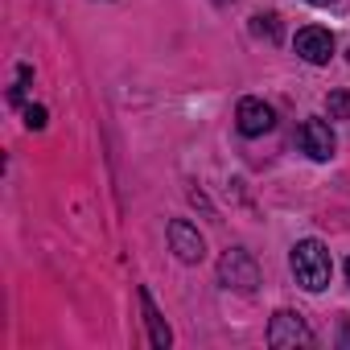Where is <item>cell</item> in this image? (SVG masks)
I'll use <instances>...</instances> for the list:
<instances>
[{"instance_id":"obj_13","label":"cell","mask_w":350,"mask_h":350,"mask_svg":"<svg viewBox=\"0 0 350 350\" xmlns=\"http://www.w3.org/2000/svg\"><path fill=\"white\" fill-rule=\"evenodd\" d=\"M309 5H334V0H309Z\"/></svg>"},{"instance_id":"obj_1","label":"cell","mask_w":350,"mask_h":350,"mask_svg":"<svg viewBox=\"0 0 350 350\" xmlns=\"http://www.w3.org/2000/svg\"><path fill=\"white\" fill-rule=\"evenodd\" d=\"M329 272H334V264H329L325 243H317V239H301V243L293 247V276H297L301 288L321 293V288L329 284Z\"/></svg>"},{"instance_id":"obj_10","label":"cell","mask_w":350,"mask_h":350,"mask_svg":"<svg viewBox=\"0 0 350 350\" xmlns=\"http://www.w3.org/2000/svg\"><path fill=\"white\" fill-rule=\"evenodd\" d=\"M25 128H29V132H42V128H46V107H38V103L25 107Z\"/></svg>"},{"instance_id":"obj_12","label":"cell","mask_w":350,"mask_h":350,"mask_svg":"<svg viewBox=\"0 0 350 350\" xmlns=\"http://www.w3.org/2000/svg\"><path fill=\"white\" fill-rule=\"evenodd\" d=\"M256 33H268V38H276V17H256Z\"/></svg>"},{"instance_id":"obj_6","label":"cell","mask_w":350,"mask_h":350,"mask_svg":"<svg viewBox=\"0 0 350 350\" xmlns=\"http://www.w3.org/2000/svg\"><path fill=\"white\" fill-rule=\"evenodd\" d=\"M297 54H301L309 66H325V62L334 58V38H329L325 29L309 25V29H301V33H297Z\"/></svg>"},{"instance_id":"obj_14","label":"cell","mask_w":350,"mask_h":350,"mask_svg":"<svg viewBox=\"0 0 350 350\" xmlns=\"http://www.w3.org/2000/svg\"><path fill=\"white\" fill-rule=\"evenodd\" d=\"M346 284H350V260H346Z\"/></svg>"},{"instance_id":"obj_2","label":"cell","mask_w":350,"mask_h":350,"mask_svg":"<svg viewBox=\"0 0 350 350\" xmlns=\"http://www.w3.org/2000/svg\"><path fill=\"white\" fill-rule=\"evenodd\" d=\"M219 280L235 293H256L260 288V264L243 247H227L223 260H219Z\"/></svg>"},{"instance_id":"obj_5","label":"cell","mask_w":350,"mask_h":350,"mask_svg":"<svg viewBox=\"0 0 350 350\" xmlns=\"http://www.w3.org/2000/svg\"><path fill=\"white\" fill-rule=\"evenodd\" d=\"M169 247L178 252L182 264H198V260L206 256V243H202L198 227L186 223V219H173V223H169Z\"/></svg>"},{"instance_id":"obj_3","label":"cell","mask_w":350,"mask_h":350,"mask_svg":"<svg viewBox=\"0 0 350 350\" xmlns=\"http://www.w3.org/2000/svg\"><path fill=\"white\" fill-rule=\"evenodd\" d=\"M309 342H313V334H309V325H305L301 313H293V309L272 313V321H268V346L288 350V346H309Z\"/></svg>"},{"instance_id":"obj_8","label":"cell","mask_w":350,"mask_h":350,"mask_svg":"<svg viewBox=\"0 0 350 350\" xmlns=\"http://www.w3.org/2000/svg\"><path fill=\"white\" fill-rule=\"evenodd\" d=\"M140 313H144V325H148V342H152L157 350H169V342H173V334H169V325H165V317H161V309L152 305V297H148V288H140Z\"/></svg>"},{"instance_id":"obj_7","label":"cell","mask_w":350,"mask_h":350,"mask_svg":"<svg viewBox=\"0 0 350 350\" xmlns=\"http://www.w3.org/2000/svg\"><path fill=\"white\" fill-rule=\"evenodd\" d=\"M235 120H239V132H243V136H264V132H272L276 111H272L264 99H243Z\"/></svg>"},{"instance_id":"obj_11","label":"cell","mask_w":350,"mask_h":350,"mask_svg":"<svg viewBox=\"0 0 350 350\" xmlns=\"http://www.w3.org/2000/svg\"><path fill=\"white\" fill-rule=\"evenodd\" d=\"M29 75H33L29 66H21V70H17V87L9 91V95H13V103H21V99H25V87H29Z\"/></svg>"},{"instance_id":"obj_9","label":"cell","mask_w":350,"mask_h":350,"mask_svg":"<svg viewBox=\"0 0 350 350\" xmlns=\"http://www.w3.org/2000/svg\"><path fill=\"white\" fill-rule=\"evenodd\" d=\"M325 107H329V120H346V111H350V95H346V91H334V95L325 99Z\"/></svg>"},{"instance_id":"obj_4","label":"cell","mask_w":350,"mask_h":350,"mask_svg":"<svg viewBox=\"0 0 350 350\" xmlns=\"http://www.w3.org/2000/svg\"><path fill=\"white\" fill-rule=\"evenodd\" d=\"M297 144H301V152H309L313 161H329L334 148H338L334 128H329L325 120H305V124L297 128Z\"/></svg>"},{"instance_id":"obj_15","label":"cell","mask_w":350,"mask_h":350,"mask_svg":"<svg viewBox=\"0 0 350 350\" xmlns=\"http://www.w3.org/2000/svg\"><path fill=\"white\" fill-rule=\"evenodd\" d=\"M219 5H223V0H219Z\"/></svg>"}]
</instances>
